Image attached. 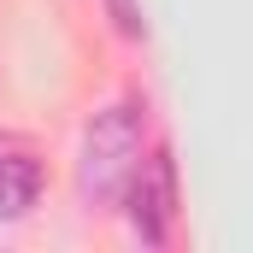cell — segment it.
Segmentation results:
<instances>
[{
  "instance_id": "7a4b0ae2",
  "label": "cell",
  "mask_w": 253,
  "mask_h": 253,
  "mask_svg": "<svg viewBox=\"0 0 253 253\" xmlns=\"http://www.w3.org/2000/svg\"><path fill=\"white\" fill-rule=\"evenodd\" d=\"M124 206H129V224L147 248H165L171 242V224H177V165L171 153H147L135 183L124 189Z\"/></svg>"
},
{
  "instance_id": "277c9868",
  "label": "cell",
  "mask_w": 253,
  "mask_h": 253,
  "mask_svg": "<svg viewBox=\"0 0 253 253\" xmlns=\"http://www.w3.org/2000/svg\"><path fill=\"white\" fill-rule=\"evenodd\" d=\"M112 18H118V30H124V36H141V12H135L129 0H112Z\"/></svg>"
},
{
  "instance_id": "6da1fadb",
  "label": "cell",
  "mask_w": 253,
  "mask_h": 253,
  "mask_svg": "<svg viewBox=\"0 0 253 253\" xmlns=\"http://www.w3.org/2000/svg\"><path fill=\"white\" fill-rule=\"evenodd\" d=\"M141 159H147V112L135 100L100 106L88 118V129H83V153H77V194H83V206L88 212L118 206L124 189L135 183V171H141Z\"/></svg>"
},
{
  "instance_id": "3957f363",
  "label": "cell",
  "mask_w": 253,
  "mask_h": 253,
  "mask_svg": "<svg viewBox=\"0 0 253 253\" xmlns=\"http://www.w3.org/2000/svg\"><path fill=\"white\" fill-rule=\"evenodd\" d=\"M42 200V159L30 147H0V224L24 218Z\"/></svg>"
}]
</instances>
